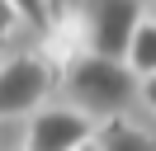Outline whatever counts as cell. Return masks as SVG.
<instances>
[{"label":"cell","mask_w":156,"mask_h":151,"mask_svg":"<svg viewBox=\"0 0 156 151\" xmlns=\"http://www.w3.org/2000/svg\"><path fill=\"white\" fill-rule=\"evenodd\" d=\"M14 24H19V14H14V9H10V0H0V38L10 33Z\"/></svg>","instance_id":"ba28073f"},{"label":"cell","mask_w":156,"mask_h":151,"mask_svg":"<svg viewBox=\"0 0 156 151\" xmlns=\"http://www.w3.org/2000/svg\"><path fill=\"white\" fill-rule=\"evenodd\" d=\"M151 24H156V0H151Z\"/></svg>","instance_id":"8fae6325"},{"label":"cell","mask_w":156,"mask_h":151,"mask_svg":"<svg viewBox=\"0 0 156 151\" xmlns=\"http://www.w3.org/2000/svg\"><path fill=\"white\" fill-rule=\"evenodd\" d=\"M10 9H14L19 19H29L38 33L48 28V19H52V5H48V0H10Z\"/></svg>","instance_id":"52a82bcc"},{"label":"cell","mask_w":156,"mask_h":151,"mask_svg":"<svg viewBox=\"0 0 156 151\" xmlns=\"http://www.w3.org/2000/svg\"><path fill=\"white\" fill-rule=\"evenodd\" d=\"M137 24H142L137 0H95V5H85V52L123 61Z\"/></svg>","instance_id":"3957f363"},{"label":"cell","mask_w":156,"mask_h":151,"mask_svg":"<svg viewBox=\"0 0 156 151\" xmlns=\"http://www.w3.org/2000/svg\"><path fill=\"white\" fill-rule=\"evenodd\" d=\"M123 66L137 76V85L156 76V24H151V19H142V24H137L133 43H128V52H123Z\"/></svg>","instance_id":"5b68a950"},{"label":"cell","mask_w":156,"mask_h":151,"mask_svg":"<svg viewBox=\"0 0 156 151\" xmlns=\"http://www.w3.org/2000/svg\"><path fill=\"white\" fill-rule=\"evenodd\" d=\"M137 94H142V99H147V109L156 113V76H151V80H142V85H137Z\"/></svg>","instance_id":"9c48e42d"},{"label":"cell","mask_w":156,"mask_h":151,"mask_svg":"<svg viewBox=\"0 0 156 151\" xmlns=\"http://www.w3.org/2000/svg\"><path fill=\"white\" fill-rule=\"evenodd\" d=\"M95 142H99V151H156L151 132L133 128V123H123V118H109L104 128L95 132Z\"/></svg>","instance_id":"8992f818"},{"label":"cell","mask_w":156,"mask_h":151,"mask_svg":"<svg viewBox=\"0 0 156 151\" xmlns=\"http://www.w3.org/2000/svg\"><path fill=\"white\" fill-rule=\"evenodd\" d=\"M95 118H85L71 104H43L29 118L24 132V151H80L85 142H95Z\"/></svg>","instance_id":"277c9868"},{"label":"cell","mask_w":156,"mask_h":151,"mask_svg":"<svg viewBox=\"0 0 156 151\" xmlns=\"http://www.w3.org/2000/svg\"><path fill=\"white\" fill-rule=\"evenodd\" d=\"M80 151H99V142H85V146H80Z\"/></svg>","instance_id":"30bf717a"},{"label":"cell","mask_w":156,"mask_h":151,"mask_svg":"<svg viewBox=\"0 0 156 151\" xmlns=\"http://www.w3.org/2000/svg\"><path fill=\"white\" fill-rule=\"evenodd\" d=\"M52 94V66L33 52H14L0 61V123L29 118Z\"/></svg>","instance_id":"7a4b0ae2"},{"label":"cell","mask_w":156,"mask_h":151,"mask_svg":"<svg viewBox=\"0 0 156 151\" xmlns=\"http://www.w3.org/2000/svg\"><path fill=\"white\" fill-rule=\"evenodd\" d=\"M66 90H71V109H80L85 118H123V109L137 99V76L123 61H109V57H76L66 66Z\"/></svg>","instance_id":"6da1fadb"}]
</instances>
